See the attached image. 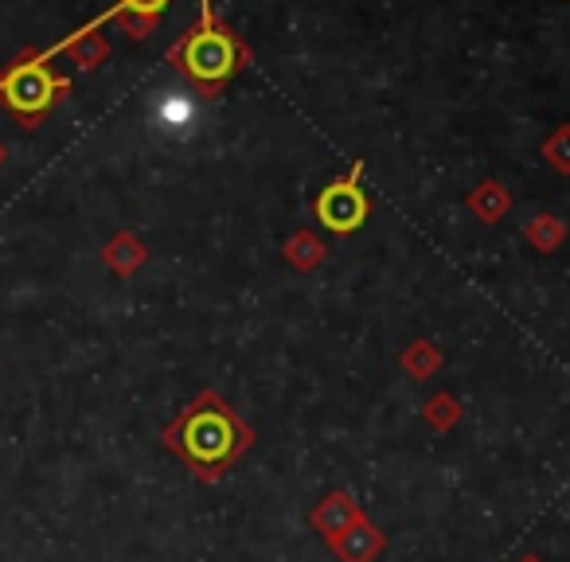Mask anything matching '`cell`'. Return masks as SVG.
Segmentation results:
<instances>
[{"instance_id": "cell-7", "label": "cell", "mask_w": 570, "mask_h": 562, "mask_svg": "<svg viewBox=\"0 0 570 562\" xmlns=\"http://www.w3.org/2000/svg\"><path fill=\"white\" fill-rule=\"evenodd\" d=\"M4 157H9V149H4V145H0V165H4Z\"/></svg>"}, {"instance_id": "cell-4", "label": "cell", "mask_w": 570, "mask_h": 562, "mask_svg": "<svg viewBox=\"0 0 570 562\" xmlns=\"http://www.w3.org/2000/svg\"><path fill=\"white\" fill-rule=\"evenodd\" d=\"M360 504H356V496L352 492H344V489H336V492H328L325 500H321L317 507L309 512V523L321 531V539H333V535H341L344 528H352V523L360 520Z\"/></svg>"}, {"instance_id": "cell-2", "label": "cell", "mask_w": 570, "mask_h": 562, "mask_svg": "<svg viewBox=\"0 0 570 562\" xmlns=\"http://www.w3.org/2000/svg\"><path fill=\"white\" fill-rule=\"evenodd\" d=\"M63 87L67 82H59L48 75L43 56H28L0 79V98L9 102L12 114H20V118L32 126V121H40L43 114H48V106L56 102V95H63Z\"/></svg>"}, {"instance_id": "cell-8", "label": "cell", "mask_w": 570, "mask_h": 562, "mask_svg": "<svg viewBox=\"0 0 570 562\" xmlns=\"http://www.w3.org/2000/svg\"><path fill=\"white\" fill-rule=\"evenodd\" d=\"M520 562H539V559H531V554H523V559Z\"/></svg>"}, {"instance_id": "cell-5", "label": "cell", "mask_w": 570, "mask_h": 562, "mask_svg": "<svg viewBox=\"0 0 570 562\" xmlns=\"http://www.w3.org/2000/svg\"><path fill=\"white\" fill-rule=\"evenodd\" d=\"M321 215H325L328 227L352 230L360 219H364V199H360V191H352V188H336L321 199Z\"/></svg>"}, {"instance_id": "cell-1", "label": "cell", "mask_w": 570, "mask_h": 562, "mask_svg": "<svg viewBox=\"0 0 570 562\" xmlns=\"http://www.w3.org/2000/svg\"><path fill=\"white\" fill-rule=\"evenodd\" d=\"M160 442L191 469V476L212 484L250 450L254 430L215 391H199V398H191L176 422L160 430Z\"/></svg>"}, {"instance_id": "cell-3", "label": "cell", "mask_w": 570, "mask_h": 562, "mask_svg": "<svg viewBox=\"0 0 570 562\" xmlns=\"http://www.w3.org/2000/svg\"><path fill=\"white\" fill-rule=\"evenodd\" d=\"M328 546H333V554L341 562H372L383 551V531L367 515H360L352 528H344L341 535L328 539Z\"/></svg>"}, {"instance_id": "cell-6", "label": "cell", "mask_w": 570, "mask_h": 562, "mask_svg": "<svg viewBox=\"0 0 570 562\" xmlns=\"http://www.w3.org/2000/svg\"><path fill=\"white\" fill-rule=\"evenodd\" d=\"M141 258H145V250L134 235H118L110 246H106V266H114L118 274H129Z\"/></svg>"}]
</instances>
